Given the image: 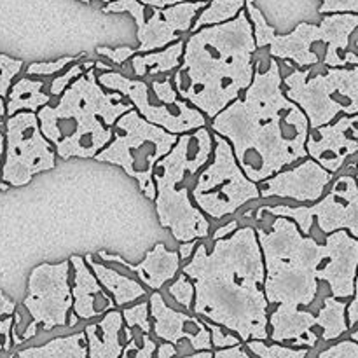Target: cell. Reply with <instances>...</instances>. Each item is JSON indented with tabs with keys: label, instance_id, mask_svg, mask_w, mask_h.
<instances>
[{
	"label": "cell",
	"instance_id": "cell-1",
	"mask_svg": "<svg viewBox=\"0 0 358 358\" xmlns=\"http://www.w3.org/2000/svg\"><path fill=\"white\" fill-rule=\"evenodd\" d=\"M245 98L231 101L212 117V129L233 147L234 157L250 180L261 182L296 161L306 159L310 124L297 103L282 91V73L275 58L254 77Z\"/></svg>",
	"mask_w": 358,
	"mask_h": 358
},
{
	"label": "cell",
	"instance_id": "cell-2",
	"mask_svg": "<svg viewBox=\"0 0 358 358\" xmlns=\"http://www.w3.org/2000/svg\"><path fill=\"white\" fill-rule=\"evenodd\" d=\"M213 241L212 252L196 245L192 259L182 268L194 285L192 311L241 341H268L269 304L262 290L264 262L255 229L245 226Z\"/></svg>",
	"mask_w": 358,
	"mask_h": 358
},
{
	"label": "cell",
	"instance_id": "cell-3",
	"mask_svg": "<svg viewBox=\"0 0 358 358\" xmlns=\"http://www.w3.org/2000/svg\"><path fill=\"white\" fill-rule=\"evenodd\" d=\"M255 49L254 28L245 9L233 20L192 31L177 70L178 76L187 72L189 86L178 84L177 94L208 119L215 117L252 83Z\"/></svg>",
	"mask_w": 358,
	"mask_h": 358
},
{
	"label": "cell",
	"instance_id": "cell-4",
	"mask_svg": "<svg viewBox=\"0 0 358 358\" xmlns=\"http://www.w3.org/2000/svg\"><path fill=\"white\" fill-rule=\"evenodd\" d=\"M122 94L105 93L96 80L94 66L80 73L65 87L56 107L42 105L37 110L41 131L62 159L94 157L112 140L115 119L133 103H114Z\"/></svg>",
	"mask_w": 358,
	"mask_h": 358
},
{
	"label": "cell",
	"instance_id": "cell-5",
	"mask_svg": "<svg viewBox=\"0 0 358 358\" xmlns=\"http://www.w3.org/2000/svg\"><path fill=\"white\" fill-rule=\"evenodd\" d=\"M254 229L264 262L262 290L268 304L310 306L318 294L317 269L327 259L325 245L304 236L287 217H276L269 233Z\"/></svg>",
	"mask_w": 358,
	"mask_h": 358
},
{
	"label": "cell",
	"instance_id": "cell-6",
	"mask_svg": "<svg viewBox=\"0 0 358 358\" xmlns=\"http://www.w3.org/2000/svg\"><path fill=\"white\" fill-rule=\"evenodd\" d=\"M212 135L206 126L194 129V135L180 133L177 142L164 154L156 166L161 173L152 175L156 185V212L161 227H168L177 241L201 240L208 236L210 222L205 213L191 203L189 187H177L184 175L196 171L208 161L212 154Z\"/></svg>",
	"mask_w": 358,
	"mask_h": 358
},
{
	"label": "cell",
	"instance_id": "cell-7",
	"mask_svg": "<svg viewBox=\"0 0 358 358\" xmlns=\"http://www.w3.org/2000/svg\"><path fill=\"white\" fill-rule=\"evenodd\" d=\"M114 140L105 145L94 159L100 163L121 166L126 173L138 182L145 198H156L154 170L164 154L170 152L178 135L166 131L164 128L147 122L135 108H129L115 119Z\"/></svg>",
	"mask_w": 358,
	"mask_h": 358
},
{
	"label": "cell",
	"instance_id": "cell-8",
	"mask_svg": "<svg viewBox=\"0 0 358 358\" xmlns=\"http://www.w3.org/2000/svg\"><path fill=\"white\" fill-rule=\"evenodd\" d=\"M311 70H294L282 83L285 96L301 107L310 128L334 121L339 112L358 115V65L329 66L327 73L308 79Z\"/></svg>",
	"mask_w": 358,
	"mask_h": 358
},
{
	"label": "cell",
	"instance_id": "cell-9",
	"mask_svg": "<svg viewBox=\"0 0 358 358\" xmlns=\"http://www.w3.org/2000/svg\"><path fill=\"white\" fill-rule=\"evenodd\" d=\"M213 161L201 171L192 191L196 205L210 219H224L261 198L257 182L250 180L238 164L233 147L219 133L215 135Z\"/></svg>",
	"mask_w": 358,
	"mask_h": 358
},
{
	"label": "cell",
	"instance_id": "cell-10",
	"mask_svg": "<svg viewBox=\"0 0 358 358\" xmlns=\"http://www.w3.org/2000/svg\"><path fill=\"white\" fill-rule=\"evenodd\" d=\"M6 161L2 180L13 187H23L42 171L56 166V152L42 135L35 112L20 110L6 122Z\"/></svg>",
	"mask_w": 358,
	"mask_h": 358
},
{
	"label": "cell",
	"instance_id": "cell-11",
	"mask_svg": "<svg viewBox=\"0 0 358 358\" xmlns=\"http://www.w3.org/2000/svg\"><path fill=\"white\" fill-rule=\"evenodd\" d=\"M313 206H261L257 219L262 213L275 217H287L294 220L303 234H310L313 219L317 217L318 227L325 234L338 229H346L352 236L358 238V187L352 175H341L332 185V191L322 201H315Z\"/></svg>",
	"mask_w": 358,
	"mask_h": 358
},
{
	"label": "cell",
	"instance_id": "cell-12",
	"mask_svg": "<svg viewBox=\"0 0 358 358\" xmlns=\"http://www.w3.org/2000/svg\"><path fill=\"white\" fill-rule=\"evenodd\" d=\"M206 0H187L166 7H154L152 16L145 20V3L138 0H112L103 7V13H129L136 23V38L140 41L136 52L163 49L177 41L178 31H189L199 9Z\"/></svg>",
	"mask_w": 358,
	"mask_h": 358
},
{
	"label": "cell",
	"instance_id": "cell-13",
	"mask_svg": "<svg viewBox=\"0 0 358 358\" xmlns=\"http://www.w3.org/2000/svg\"><path fill=\"white\" fill-rule=\"evenodd\" d=\"M70 261L58 264H38L31 269L28 278V294L23 306L34 318L35 325H42L44 331L63 327L69 322L73 299L69 285Z\"/></svg>",
	"mask_w": 358,
	"mask_h": 358
},
{
	"label": "cell",
	"instance_id": "cell-14",
	"mask_svg": "<svg viewBox=\"0 0 358 358\" xmlns=\"http://www.w3.org/2000/svg\"><path fill=\"white\" fill-rule=\"evenodd\" d=\"M96 80L100 86L112 91H119L122 96H128L133 107L136 108V112L147 122L161 126V128H164L170 133H175V135L194 131L196 128L206 126L205 114L201 110H198V108H192L185 100H180V103L177 105L178 115L173 114L164 105L163 107L150 105L149 87H147V84L143 80L128 79V77L121 76L119 72H112V70H107V72L101 73L100 77H96Z\"/></svg>",
	"mask_w": 358,
	"mask_h": 358
},
{
	"label": "cell",
	"instance_id": "cell-15",
	"mask_svg": "<svg viewBox=\"0 0 358 358\" xmlns=\"http://www.w3.org/2000/svg\"><path fill=\"white\" fill-rule=\"evenodd\" d=\"M245 7L254 28V41L257 48L269 45L271 58L294 62V65L297 66L317 65L318 55L311 51V45L322 41L320 28L317 24L299 23L289 35H278L275 34V28L266 21L264 14L255 6L254 0H245Z\"/></svg>",
	"mask_w": 358,
	"mask_h": 358
},
{
	"label": "cell",
	"instance_id": "cell-16",
	"mask_svg": "<svg viewBox=\"0 0 358 358\" xmlns=\"http://www.w3.org/2000/svg\"><path fill=\"white\" fill-rule=\"evenodd\" d=\"M332 171L325 170L315 159H306L292 170H280L262 182L261 198H290L299 203H315L324 196L331 184Z\"/></svg>",
	"mask_w": 358,
	"mask_h": 358
},
{
	"label": "cell",
	"instance_id": "cell-17",
	"mask_svg": "<svg viewBox=\"0 0 358 358\" xmlns=\"http://www.w3.org/2000/svg\"><path fill=\"white\" fill-rule=\"evenodd\" d=\"M357 115H343L341 119L331 124H322L315 128V135L308 133L306 147L308 156L317 161L325 170L336 173L341 170L346 157L353 156L358 150V142L355 136L358 135L355 129Z\"/></svg>",
	"mask_w": 358,
	"mask_h": 358
},
{
	"label": "cell",
	"instance_id": "cell-18",
	"mask_svg": "<svg viewBox=\"0 0 358 358\" xmlns=\"http://www.w3.org/2000/svg\"><path fill=\"white\" fill-rule=\"evenodd\" d=\"M325 250L331 262L317 269V280L327 282L334 297L348 299L357 292L358 240L346 229L332 231L325 238Z\"/></svg>",
	"mask_w": 358,
	"mask_h": 358
},
{
	"label": "cell",
	"instance_id": "cell-19",
	"mask_svg": "<svg viewBox=\"0 0 358 358\" xmlns=\"http://www.w3.org/2000/svg\"><path fill=\"white\" fill-rule=\"evenodd\" d=\"M149 310L150 317L154 318L152 331L163 341H170L173 345H178L182 339H187L191 343L192 350H212V338H210V331L206 325L203 324L198 329V332L185 331V325L194 324L198 322V317H189V315L178 313V311L171 310L166 303H164L163 296L159 292H154L149 299Z\"/></svg>",
	"mask_w": 358,
	"mask_h": 358
},
{
	"label": "cell",
	"instance_id": "cell-20",
	"mask_svg": "<svg viewBox=\"0 0 358 358\" xmlns=\"http://www.w3.org/2000/svg\"><path fill=\"white\" fill-rule=\"evenodd\" d=\"M70 264L76 269V283L70 289L73 299V313L83 320H90L112 310L115 303H112L96 276L87 269L86 261L79 255H72Z\"/></svg>",
	"mask_w": 358,
	"mask_h": 358
},
{
	"label": "cell",
	"instance_id": "cell-21",
	"mask_svg": "<svg viewBox=\"0 0 358 358\" xmlns=\"http://www.w3.org/2000/svg\"><path fill=\"white\" fill-rule=\"evenodd\" d=\"M98 255H100L101 261L117 262V264L135 271L140 276V280L152 290L163 289L164 283L173 280L177 276L178 269H180L178 254L168 250L164 243H157L152 250L147 252L145 259L140 264H129L128 261L121 259L119 255H110L107 252H100Z\"/></svg>",
	"mask_w": 358,
	"mask_h": 358
},
{
	"label": "cell",
	"instance_id": "cell-22",
	"mask_svg": "<svg viewBox=\"0 0 358 358\" xmlns=\"http://www.w3.org/2000/svg\"><path fill=\"white\" fill-rule=\"evenodd\" d=\"M268 324H271L273 327L269 338L275 343L292 341L294 346L313 348L318 341L317 334L311 331V327H315V315H311L310 311H301L299 308H287L278 304V308L268 318Z\"/></svg>",
	"mask_w": 358,
	"mask_h": 358
},
{
	"label": "cell",
	"instance_id": "cell-23",
	"mask_svg": "<svg viewBox=\"0 0 358 358\" xmlns=\"http://www.w3.org/2000/svg\"><path fill=\"white\" fill-rule=\"evenodd\" d=\"M358 27L357 13H332L322 20L320 34L324 44H327L324 65L327 66H346L345 58L339 56L341 49H348L350 35Z\"/></svg>",
	"mask_w": 358,
	"mask_h": 358
},
{
	"label": "cell",
	"instance_id": "cell-24",
	"mask_svg": "<svg viewBox=\"0 0 358 358\" xmlns=\"http://www.w3.org/2000/svg\"><path fill=\"white\" fill-rule=\"evenodd\" d=\"M122 315L119 311L108 310L107 317L101 322L87 325L84 334L87 341V357L91 358H117L122 353V343L119 341V332L122 331Z\"/></svg>",
	"mask_w": 358,
	"mask_h": 358
},
{
	"label": "cell",
	"instance_id": "cell-25",
	"mask_svg": "<svg viewBox=\"0 0 358 358\" xmlns=\"http://www.w3.org/2000/svg\"><path fill=\"white\" fill-rule=\"evenodd\" d=\"M84 261H86V264L93 269V275L96 276L100 285L103 287L107 292H110L112 296H114V303L117 304V306H126L128 303H133V301L147 296V290L143 289L138 282L121 275V273H117L115 269L100 264V262H94L91 254L86 255Z\"/></svg>",
	"mask_w": 358,
	"mask_h": 358
},
{
	"label": "cell",
	"instance_id": "cell-26",
	"mask_svg": "<svg viewBox=\"0 0 358 358\" xmlns=\"http://www.w3.org/2000/svg\"><path fill=\"white\" fill-rule=\"evenodd\" d=\"M16 355L24 358H86V334L79 332V334L66 336V338H56L42 346L21 350Z\"/></svg>",
	"mask_w": 358,
	"mask_h": 358
},
{
	"label": "cell",
	"instance_id": "cell-27",
	"mask_svg": "<svg viewBox=\"0 0 358 358\" xmlns=\"http://www.w3.org/2000/svg\"><path fill=\"white\" fill-rule=\"evenodd\" d=\"M44 83L42 80H31V79H20L7 94H9V101L6 105L7 115H13L20 110H30L37 112L42 105L49 103V94L42 93Z\"/></svg>",
	"mask_w": 358,
	"mask_h": 358
},
{
	"label": "cell",
	"instance_id": "cell-28",
	"mask_svg": "<svg viewBox=\"0 0 358 358\" xmlns=\"http://www.w3.org/2000/svg\"><path fill=\"white\" fill-rule=\"evenodd\" d=\"M182 52H184V42L177 41L175 44L164 48L163 51L133 55V70L138 77H143L147 72H150V76L170 72V70L177 69V65H180L178 62H180Z\"/></svg>",
	"mask_w": 358,
	"mask_h": 358
},
{
	"label": "cell",
	"instance_id": "cell-29",
	"mask_svg": "<svg viewBox=\"0 0 358 358\" xmlns=\"http://www.w3.org/2000/svg\"><path fill=\"white\" fill-rule=\"evenodd\" d=\"M315 325L324 329V334H322L324 341L341 338L350 331L348 322H346V303H341V299L334 296L327 297L322 310L315 317Z\"/></svg>",
	"mask_w": 358,
	"mask_h": 358
},
{
	"label": "cell",
	"instance_id": "cell-30",
	"mask_svg": "<svg viewBox=\"0 0 358 358\" xmlns=\"http://www.w3.org/2000/svg\"><path fill=\"white\" fill-rule=\"evenodd\" d=\"M243 7L245 0H212V2L203 7V13L199 14L196 23H192L189 30L196 31L201 27H208V24H217L233 20Z\"/></svg>",
	"mask_w": 358,
	"mask_h": 358
},
{
	"label": "cell",
	"instance_id": "cell-31",
	"mask_svg": "<svg viewBox=\"0 0 358 358\" xmlns=\"http://www.w3.org/2000/svg\"><path fill=\"white\" fill-rule=\"evenodd\" d=\"M245 343L252 355L261 358H304L308 355L306 348L296 350L282 345H266V341L262 339H248Z\"/></svg>",
	"mask_w": 358,
	"mask_h": 358
},
{
	"label": "cell",
	"instance_id": "cell-32",
	"mask_svg": "<svg viewBox=\"0 0 358 358\" xmlns=\"http://www.w3.org/2000/svg\"><path fill=\"white\" fill-rule=\"evenodd\" d=\"M122 320L126 322V325L129 329L140 327L145 334H149L152 331V325L149 322V303H140L131 308H126L122 311Z\"/></svg>",
	"mask_w": 358,
	"mask_h": 358
},
{
	"label": "cell",
	"instance_id": "cell-33",
	"mask_svg": "<svg viewBox=\"0 0 358 358\" xmlns=\"http://www.w3.org/2000/svg\"><path fill=\"white\" fill-rule=\"evenodd\" d=\"M24 63L7 55H0V96H7L10 83L21 72Z\"/></svg>",
	"mask_w": 358,
	"mask_h": 358
},
{
	"label": "cell",
	"instance_id": "cell-34",
	"mask_svg": "<svg viewBox=\"0 0 358 358\" xmlns=\"http://www.w3.org/2000/svg\"><path fill=\"white\" fill-rule=\"evenodd\" d=\"M168 290H170L171 297H173L177 303H180L182 306L187 308V310H191L192 308V301H194V285H192L191 282H189L187 275H178L177 282L171 283L170 287H168Z\"/></svg>",
	"mask_w": 358,
	"mask_h": 358
},
{
	"label": "cell",
	"instance_id": "cell-35",
	"mask_svg": "<svg viewBox=\"0 0 358 358\" xmlns=\"http://www.w3.org/2000/svg\"><path fill=\"white\" fill-rule=\"evenodd\" d=\"M76 56H65V58L58 59V62H44V63H30L27 66L28 76H52V73L59 72V70L65 69L66 65L76 62Z\"/></svg>",
	"mask_w": 358,
	"mask_h": 358
},
{
	"label": "cell",
	"instance_id": "cell-36",
	"mask_svg": "<svg viewBox=\"0 0 358 358\" xmlns=\"http://www.w3.org/2000/svg\"><path fill=\"white\" fill-rule=\"evenodd\" d=\"M203 324L206 325V329L210 331V338H212V346H215V348H226V346H233V345H240L241 339L238 338V336H233V332H231L229 336H226L222 332V327L217 324H213V322L206 320V318H203Z\"/></svg>",
	"mask_w": 358,
	"mask_h": 358
},
{
	"label": "cell",
	"instance_id": "cell-37",
	"mask_svg": "<svg viewBox=\"0 0 358 358\" xmlns=\"http://www.w3.org/2000/svg\"><path fill=\"white\" fill-rule=\"evenodd\" d=\"M320 358H358V345L357 341H341L338 345L331 346L329 350L320 352Z\"/></svg>",
	"mask_w": 358,
	"mask_h": 358
},
{
	"label": "cell",
	"instance_id": "cell-38",
	"mask_svg": "<svg viewBox=\"0 0 358 358\" xmlns=\"http://www.w3.org/2000/svg\"><path fill=\"white\" fill-rule=\"evenodd\" d=\"M322 6L318 9L320 14L332 13H358V0H322Z\"/></svg>",
	"mask_w": 358,
	"mask_h": 358
},
{
	"label": "cell",
	"instance_id": "cell-39",
	"mask_svg": "<svg viewBox=\"0 0 358 358\" xmlns=\"http://www.w3.org/2000/svg\"><path fill=\"white\" fill-rule=\"evenodd\" d=\"M83 73V66L80 65H72L69 70H66L63 76H58L56 79H52L51 83V94H55V96H58V94L63 93V90H65L66 86H69L70 83H72L73 79H77V77Z\"/></svg>",
	"mask_w": 358,
	"mask_h": 358
},
{
	"label": "cell",
	"instance_id": "cell-40",
	"mask_svg": "<svg viewBox=\"0 0 358 358\" xmlns=\"http://www.w3.org/2000/svg\"><path fill=\"white\" fill-rule=\"evenodd\" d=\"M152 90L156 96L163 101L164 105H178L180 100L177 98V91L171 87L170 80H163V83H152Z\"/></svg>",
	"mask_w": 358,
	"mask_h": 358
},
{
	"label": "cell",
	"instance_id": "cell-41",
	"mask_svg": "<svg viewBox=\"0 0 358 358\" xmlns=\"http://www.w3.org/2000/svg\"><path fill=\"white\" fill-rule=\"evenodd\" d=\"M96 52L100 56H107V58L110 59L112 63H115V65H122V63H124L128 58H131V56L135 55L136 51L133 48H128V45H124V48H117V49L96 48Z\"/></svg>",
	"mask_w": 358,
	"mask_h": 358
},
{
	"label": "cell",
	"instance_id": "cell-42",
	"mask_svg": "<svg viewBox=\"0 0 358 358\" xmlns=\"http://www.w3.org/2000/svg\"><path fill=\"white\" fill-rule=\"evenodd\" d=\"M213 357L215 358H248L247 350H243V345H233L226 346V348H217L213 352Z\"/></svg>",
	"mask_w": 358,
	"mask_h": 358
},
{
	"label": "cell",
	"instance_id": "cell-43",
	"mask_svg": "<svg viewBox=\"0 0 358 358\" xmlns=\"http://www.w3.org/2000/svg\"><path fill=\"white\" fill-rule=\"evenodd\" d=\"M10 329H13V317H7L6 320L0 322V352L13 346V338H10Z\"/></svg>",
	"mask_w": 358,
	"mask_h": 358
},
{
	"label": "cell",
	"instance_id": "cell-44",
	"mask_svg": "<svg viewBox=\"0 0 358 358\" xmlns=\"http://www.w3.org/2000/svg\"><path fill=\"white\" fill-rule=\"evenodd\" d=\"M142 341L143 346L142 348H136L133 355H135V358H150L156 353V343H154L152 339L149 338V334H145V332L142 334Z\"/></svg>",
	"mask_w": 358,
	"mask_h": 358
},
{
	"label": "cell",
	"instance_id": "cell-45",
	"mask_svg": "<svg viewBox=\"0 0 358 358\" xmlns=\"http://www.w3.org/2000/svg\"><path fill=\"white\" fill-rule=\"evenodd\" d=\"M346 317H348V329L350 331H353L357 325V320H358V297H357V292L352 296V301H350V304H346Z\"/></svg>",
	"mask_w": 358,
	"mask_h": 358
},
{
	"label": "cell",
	"instance_id": "cell-46",
	"mask_svg": "<svg viewBox=\"0 0 358 358\" xmlns=\"http://www.w3.org/2000/svg\"><path fill=\"white\" fill-rule=\"evenodd\" d=\"M14 311H16V303L9 299L3 294V290L0 289V317H13Z\"/></svg>",
	"mask_w": 358,
	"mask_h": 358
},
{
	"label": "cell",
	"instance_id": "cell-47",
	"mask_svg": "<svg viewBox=\"0 0 358 358\" xmlns=\"http://www.w3.org/2000/svg\"><path fill=\"white\" fill-rule=\"evenodd\" d=\"M156 355L159 357V358L175 357V355H177V348H175L173 343H170V341H163V345H159V348H157Z\"/></svg>",
	"mask_w": 358,
	"mask_h": 358
},
{
	"label": "cell",
	"instance_id": "cell-48",
	"mask_svg": "<svg viewBox=\"0 0 358 358\" xmlns=\"http://www.w3.org/2000/svg\"><path fill=\"white\" fill-rule=\"evenodd\" d=\"M196 245H198V241H196V240L182 241L180 252H178V257H180V259H189V257H191V254H192V252H194Z\"/></svg>",
	"mask_w": 358,
	"mask_h": 358
},
{
	"label": "cell",
	"instance_id": "cell-49",
	"mask_svg": "<svg viewBox=\"0 0 358 358\" xmlns=\"http://www.w3.org/2000/svg\"><path fill=\"white\" fill-rule=\"evenodd\" d=\"M236 229H238V222H236V220H233V222H229L227 226L219 227V229L215 231V234H213V240H219V238L229 236V234L233 233V231H236Z\"/></svg>",
	"mask_w": 358,
	"mask_h": 358
},
{
	"label": "cell",
	"instance_id": "cell-50",
	"mask_svg": "<svg viewBox=\"0 0 358 358\" xmlns=\"http://www.w3.org/2000/svg\"><path fill=\"white\" fill-rule=\"evenodd\" d=\"M178 2H187V0H149V3H147V6L166 7V6H171V3H178Z\"/></svg>",
	"mask_w": 358,
	"mask_h": 358
},
{
	"label": "cell",
	"instance_id": "cell-51",
	"mask_svg": "<svg viewBox=\"0 0 358 358\" xmlns=\"http://www.w3.org/2000/svg\"><path fill=\"white\" fill-rule=\"evenodd\" d=\"M35 329H37V325L34 324V322H31L30 325H28V329H27V332H24L23 334V341H27V339H30V338H34L35 334H37V331H35Z\"/></svg>",
	"mask_w": 358,
	"mask_h": 358
},
{
	"label": "cell",
	"instance_id": "cell-52",
	"mask_svg": "<svg viewBox=\"0 0 358 358\" xmlns=\"http://www.w3.org/2000/svg\"><path fill=\"white\" fill-rule=\"evenodd\" d=\"M345 62H346V65H358V58L355 56V52L346 51Z\"/></svg>",
	"mask_w": 358,
	"mask_h": 358
},
{
	"label": "cell",
	"instance_id": "cell-53",
	"mask_svg": "<svg viewBox=\"0 0 358 358\" xmlns=\"http://www.w3.org/2000/svg\"><path fill=\"white\" fill-rule=\"evenodd\" d=\"M212 358L213 357V352L212 350H198V352L196 353H192L191 355V358Z\"/></svg>",
	"mask_w": 358,
	"mask_h": 358
},
{
	"label": "cell",
	"instance_id": "cell-54",
	"mask_svg": "<svg viewBox=\"0 0 358 358\" xmlns=\"http://www.w3.org/2000/svg\"><path fill=\"white\" fill-rule=\"evenodd\" d=\"M3 149H6V138L0 133V164H2V156H3Z\"/></svg>",
	"mask_w": 358,
	"mask_h": 358
},
{
	"label": "cell",
	"instance_id": "cell-55",
	"mask_svg": "<svg viewBox=\"0 0 358 358\" xmlns=\"http://www.w3.org/2000/svg\"><path fill=\"white\" fill-rule=\"evenodd\" d=\"M6 115V103H3V96H0V119Z\"/></svg>",
	"mask_w": 358,
	"mask_h": 358
},
{
	"label": "cell",
	"instance_id": "cell-56",
	"mask_svg": "<svg viewBox=\"0 0 358 358\" xmlns=\"http://www.w3.org/2000/svg\"><path fill=\"white\" fill-rule=\"evenodd\" d=\"M94 66H98V69H101V70H112V65H103L101 62L94 63Z\"/></svg>",
	"mask_w": 358,
	"mask_h": 358
},
{
	"label": "cell",
	"instance_id": "cell-57",
	"mask_svg": "<svg viewBox=\"0 0 358 358\" xmlns=\"http://www.w3.org/2000/svg\"><path fill=\"white\" fill-rule=\"evenodd\" d=\"M79 2H83V3H90L91 0H79ZM101 2H112V0H101ZM138 2H142V3H149V0H138Z\"/></svg>",
	"mask_w": 358,
	"mask_h": 358
},
{
	"label": "cell",
	"instance_id": "cell-58",
	"mask_svg": "<svg viewBox=\"0 0 358 358\" xmlns=\"http://www.w3.org/2000/svg\"><path fill=\"white\" fill-rule=\"evenodd\" d=\"M124 331H126V339H128V341H131V339H133V332L129 331V327L124 329Z\"/></svg>",
	"mask_w": 358,
	"mask_h": 358
}]
</instances>
